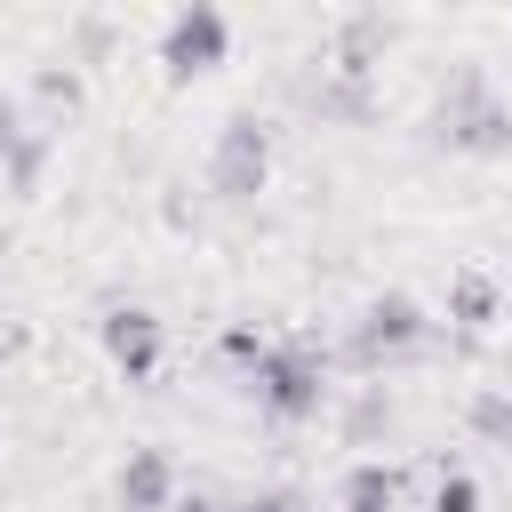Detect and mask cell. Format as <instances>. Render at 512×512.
Listing matches in <instances>:
<instances>
[{
    "label": "cell",
    "mask_w": 512,
    "mask_h": 512,
    "mask_svg": "<svg viewBox=\"0 0 512 512\" xmlns=\"http://www.w3.org/2000/svg\"><path fill=\"white\" fill-rule=\"evenodd\" d=\"M448 320H456L464 336H480V328L496 320V280H488V272H456V280H448Z\"/></svg>",
    "instance_id": "cell-9"
},
{
    "label": "cell",
    "mask_w": 512,
    "mask_h": 512,
    "mask_svg": "<svg viewBox=\"0 0 512 512\" xmlns=\"http://www.w3.org/2000/svg\"><path fill=\"white\" fill-rule=\"evenodd\" d=\"M472 432L512 448V392H472Z\"/></svg>",
    "instance_id": "cell-12"
},
{
    "label": "cell",
    "mask_w": 512,
    "mask_h": 512,
    "mask_svg": "<svg viewBox=\"0 0 512 512\" xmlns=\"http://www.w3.org/2000/svg\"><path fill=\"white\" fill-rule=\"evenodd\" d=\"M32 104H48V112H80V72H72V56L32 72Z\"/></svg>",
    "instance_id": "cell-11"
},
{
    "label": "cell",
    "mask_w": 512,
    "mask_h": 512,
    "mask_svg": "<svg viewBox=\"0 0 512 512\" xmlns=\"http://www.w3.org/2000/svg\"><path fill=\"white\" fill-rule=\"evenodd\" d=\"M112 504L120 512H168L176 504V456L168 448H128L112 472Z\"/></svg>",
    "instance_id": "cell-7"
},
{
    "label": "cell",
    "mask_w": 512,
    "mask_h": 512,
    "mask_svg": "<svg viewBox=\"0 0 512 512\" xmlns=\"http://www.w3.org/2000/svg\"><path fill=\"white\" fill-rule=\"evenodd\" d=\"M264 344H272V336H264V328H248V320H232V328H224V360H240V368H256V352H264Z\"/></svg>",
    "instance_id": "cell-14"
},
{
    "label": "cell",
    "mask_w": 512,
    "mask_h": 512,
    "mask_svg": "<svg viewBox=\"0 0 512 512\" xmlns=\"http://www.w3.org/2000/svg\"><path fill=\"white\" fill-rule=\"evenodd\" d=\"M256 512H304V496H288V488H272V496H256Z\"/></svg>",
    "instance_id": "cell-16"
},
{
    "label": "cell",
    "mask_w": 512,
    "mask_h": 512,
    "mask_svg": "<svg viewBox=\"0 0 512 512\" xmlns=\"http://www.w3.org/2000/svg\"><path fill=\"white\" fill-rule=\"evenodd\" d=\"M432 512H480V480H472V472H440Z\"/></svg>",
    "instance_id": "cell-13"
},
{
    "label": "cell",
    "mask_w": 512,
    "mask_h": 512,
    "mask_svg": "<svg viewBox=\"0 0 512 512\" xmlns=\"http://www.w3.org/2000/svg\"><path fill=\"white\" fill-rule=\"evenodd\" d=\"M368 96H376V88H368L360 72H328V80H320V112H328V120H368Z\"/></svg>",
    "instance_id": "cell-10"
},
{
    "label": "cell",
    "mask_w": 512,
    "mask_h": 512,
    "mask_svg": "<svg viewBox=\"0 0 512 512\" xmlns=\"http://www.w3.org/2000/svg\"><path fill=\"white\" fill-rule=\"evenodd\" d=\"M424 336H432L424 304H416V296H400V288H384V296H368V304H360L352 360H360V368H384V360H408V352H424Z\"/></svg>",
    "instance_id": "cell-5"
},
{
    "label": "cell",
    "mask_w": 512,
    "mask_h": 512,
    "mask_svg": "<svg viewBox=\"0 0 512 512\" xmlns=\"http://www.w3.org/2000/svg\"><path fill=\"white\" fill-rule=\"evenodd\" d=\"M96 344H104V360H112L128 384L160 376V352H168V336H160V312H152V304H112V312L96 320Z\"/></svg>",
    "instance_id": "cell-6"
},
{
    "label": "cell",
    "mask_w": 512,
    "mask_h": 512,
    "mask_svg": "<svg viewBox=\"0 0 512 512\" xmlns=\"http://www.w3.org/2000/svg\"><path fill=\"white\" fill-rule=\"evenodd\" d=\"M432 128H440V144H448V152H472V160H504V152H512V104L488 88V72H480V64H464V72L440 88Z\"/></svg>",
    "instance_id": "cell-1"
},
{
    "label": "cell",
    "mask_w": 512,
    "mask_h": 512,
    "mask_svg": "<svg viewBox=\"0 0 512 512\" xmlns=\"http://www.w3.org/2000/svg\"><path fill=\"white\" fill-rule=\"evenodd\" d=\"M400 472L384 464V456H360L344 480H336V512H400Z\"/></svg>",
    "instance_id": "cell-8"
},
{
    "label": "cell",
    "mask_w": 512,
    "mask_h": 512,
    "mask_svg": "<svg viewBox=\"0 0 512 512\" xmlns=\"http://www.w3.org/2000/svg\"><path fill=\"white\" fill-rule=\"evenodd\" d=\"M224 56H232V16H224L216 0L168 8V24H160V72H168V80H200V72H216Z\"/></svg>",
    "instance_id": "cell-4"
},
{
    "label": "cell",
    "mask_w": 512,
    "mask_h": 512,
    "mask_svg": "<svg viewBox=\"0 0 512 512\" xmlns=\"http://www.w3.org/2000/svg\"><path fill=\"white\" fill-rule=\"evenodd\" d=\"M208 512H256V496H232V504H208Z\"/></svg>",
    "instance_id": "cell-17"
},
{
    "label": "cell",
    "mask_w": 512,
    "mask_h": 512,
    "mask_svg": "<svg viewBox=\"0 0 512 512\" xmlns=\"http://www.w3.org/2000/svg\"><path fill=\"white\" fill-rule=\"evenodd\" d=\"M264 184H272V128L256 112H232L216 128V144H208V192L224 208H248Z\"/></svg>",
    "instance_id": "cell-3"
},
{
    "label": "cell",
    "mask_w": 512,
    "mask_h": 512,
    "mask_svg": "<svg viewBox=\"0 0 512 512\" xmlns=\"http://www.w3.org/2000/svg\"><path fill=\"white\" fill-rule=\"evenodd\" d=\"M72 40H80V56H104V48H112V24H104V16H80Z\"/></svg>",
    "instance_id": "cell-15"
},
{
    "label": "cell",
    "mask_w": 512,
    "mask_h": 512,
    "mask_svg": "<svg viewBox=\"0 0 512 512\" xmlns=\"http://www.w3.org/2000/svg\"><path fill=\"white\" fill-rule=\"evenodd\" d=\"M248 392H256V408H264L272 424H312V416L336 400L328 360H320L312 344H264L256 368H248Z\"/></svg>",
    "instance_id": "cell-2"
}]
</instances>
